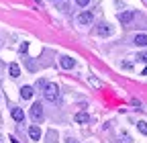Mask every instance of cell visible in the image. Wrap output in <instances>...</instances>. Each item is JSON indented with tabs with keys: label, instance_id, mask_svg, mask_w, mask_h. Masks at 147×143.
Listing matches in <instances>:
<instances>
[{
	"label": "cell",
	"instance_id": "cell-1",
	"mask_svg": "<svg viewBox=\"0 0 147 143\" xmlns=\"http://www.w3.org/2000/svg\"><path fill=\"white\" fill-rule=\"evenodd\" d=\"M43 94H45V100H47V102H57V98H59V88H57V84H53V82L45 84Z\"/></svg>",
	"mask_w": 147,
	"mask_h": 143
},
{
	"label": "cell",
	"instance_id": "cell-2",
	"mask_svg": "<svg viewBox=\"0 0 147 143\" xmlns=\"http://www.w3.org/2000/svg\"><path fill=\"white\" fill-rule=\"evenodd\" d=\"M31 119H33L35 123H39V121L43 119V104H41V102H35V104L31 106Z\"/></svg>",
	"mask_w": 147,
	"mask_h": 143
},
{
	"label": "cell",
	"instance_id": "cell-3",
	"mask_svg": "<svg viewBox=\"0 0 147 143\" xmlns=\"http://www.w3.org/2000/svg\"><path fill=\"white\" fill-rule=\"evenodd\" d=\"M92 21H94V14H92L90 10H84V12H80V14H78V25H82V27L90 25Z\"/></svg>",
	"mask_w": 147,
	"mask_h": 143
},
{
	"label": "cell",
	"instance_id": "cell-4",
	"mask_svg": "<svg viewBox=\"0 0 147 143\" xmlns=\"http://www.w3.org/2000/svg\"><path fill=\"white\" fill-rule=\"evenodd\" d=\"M133 19H135V10H123V12H119V21H121V25L133 23Z\"/></svg>",
	"mask_w": 147,
	"mask_h": 143
},
{
	"label": "cell",
	"instance_id": "cell-5",
	"mask_svg": "<svg viewBox=\"0 0 147 143\" xmlns=\"http://www.w3.org/2000/svg\"><path fill=\"white\" fill-rule=\"evenodd\" d=\"M59 63H61V67H63V69H71L74 65H76V59H71L69 55H63V57L59 59Z\"/></svg>",
	"mask_w": 147,
	"mask_h": 143
},
{
	"label": "cell",
	"instance_id": "cell-6",
	"mask_svg": "<svg viewBox=\"0 0 147 143\" xmlns=\"http://www.w3.org/2000/svg\"><path fill=\"white\" fill-rule=\"evenodd\" d=\"M29 135H31L33 141H39L41 139V129L37 127V125H31V127H29Z\"/></svg>",
	"mask_w": 147,
	"mask_h": 143
},
{
	"label": "cell",
	"instance_id": "cell-7",
	"mask_svg": "<svg viewBox=\"0 0 147 143\" xmlns=\"http://www.w3.org/2000/svg\"><path fill=\"white\" fill-rule=\"evenodd\" d=\"M10 115H12V119H14L16 123H23V121H25V113H23V109H16V106H14V109L10 111Z\"/></svg>",
	"mask_w": 147,
	"mask_h": 143
},
{
	"label": "cell",
	"instance_id": "cell-8",
	"mask_svg": "<svg viewBox=\"0 0 147 143\" xmlns=\"http://www.w3.org/2000/svg\"><path fill=\"white\" fill-rule=\"evenodd\" d=\"M96 33L100 35V37H108V35H110V27H108V23H100L98 29H96Z\"/></svg>",
	"mask_w": 147,
	"mask_h": 143
},
{
	"label": "cell",
	"instance_id": "cell-9",
	"mask_svg": "<svg viewBox=\"0 0 147 143\" xmlns=\"http://www.w3.org/2000/svg\"><path fill=\"white\" fill-rule=\"evenodd\" d=\"M21 96H23L25 100H29V98L33 96V88H31V86H23V88H21Z\"/></svg>",
	"mask_w": 147,
	"mask_h": 143
},
{
	"label": "cell",
	"instance_id": "cell-10",
	"mask_svg": "<svg viewBox=\"0 0 147 143\" xmlns=\"http://www.w3.org/2000/svg\"><path fill=\"white\" fill-rule=\"evenodd\" d=\"M135 45H139V47H145L147 45V35H135Z\"/></svg>",
	"mask_w": 147,
	"mask_h": 143
},
{
	"label": "cell",
	"instance_id": "cell-11",
	"mask_svg": "<svg viewBox=\"0 0 147 143\" xmlns=\"http://www.w3.org/2000/svg\"><path fill=\"white\" fill-rule=\"evenodd\" d=\"M74 119H76V123H88V113H84V111H80V113H76V117H74Z\"/></svg>",
	"mask_w": 147,
	"mask_h": 143
},
{
	"label": "cell",
	"instance_id": "cell-12",
	"mask_svg": "<svg viewBox=\"0 0 147 143\" xmlns=\"http://www.w3.org/2000/svg\"><path fill=\"white\" fill-rule=\"evenodd\" d=\"M8 72H10V76H12V78H18V76H21V67H18L16 63H10Z\"/></svg>",
	"mask_w": 147,
	"mask_h": 143
},
{
	"label": "cell",
	"instance_id": "cell-13",
	"mask_svg": "<svg viewBox=\"0 0 147 143\" xmlns=\"http://www.w3.org/2000/svg\"><path fill=\"white\" fill-rule=\"evenodd\" d=\"M137 129H139V133L147 135V123H145V121H139V123H137Z\"/></svg>",
	"mask_w": 147,
	"mask_h": 143
},
{
	"label": "cell",
	"instance_id": "cell-14",
	"mask_svg": "<svg viewBox=\"0 0 147 143\" xmlns=\"http://www.w3.org/2000/svg\"><path fill=\"white\" fill-rule=\"evenodd\" d=\"M121 143H133V139H131V135H129V133H121Z\"/></svg>",
	"mask_w": 147,
	"mask_h": 143
},
{
	"label": "cell",
	"instance_id": "cell-15",
	"mask_svg": "<svg viewBox=\"0 0 147 143\" xmlns=\"http://www.w3.org/2000/svg\"><path fill=\"white\" fill-rule=\"evenodd\" d=\"M137 61H143V63H147V51H141V53H137Z\"/></svg>",
	"mask_w": 147,
	"mask_h": 143
},
{
	"label": "cell",
	"instance_id": "cell-16",
	"mask_svg": "<svg viewBox=\"0 0 147 143\" xmlns=\"http://www.w3.org/2000/svg\"><path fill=\"white\" fill-rule=\"evenodd\" d=\"M88 2H90V0H76V4H78V6H86Z\"/></svg>",
	"mask_w": 147,
	"mask_h": 143
},
{
	"label": "cell",
	"instance_id": "cell-17",
	"mask_svg": "<svg viewBox=\"0 0 147 143\" xmlns=\"http://www.w3.org/2000/svg\"><path fill=\"white\" fill-rule=\"evenodd\" d=\"M45 84H47V82H43V80H39V82H37V88H45Z\"/></svg>",
	"mask_w": 147,
	"mask_h": 143
},
{
	"label": "cell",
	"instance_id": "cell-18",
	"mask_svg": "<svg viewBox=\"0 0 147 143\" xmlns=\"http://www.w3.org/2000/svg\"><path fill=\"white\" fill-rule=\"evenodd\" d=\"M131 104H133V106H137V109H139V106H141V102H139V100H135V98L131 100Z\"/></svg>",
	"mask_w": 147,
	"mask_h": 143
},
{
	"label": "cell",
	"instance_id": "cell-19",
	"mask_svg": "<svg viewBox=\"0 0 147 143\" xmlns=\"http://www.w3.org/2000/svg\"><path fill=\"white\" fill-rule=\"evenodd\" d=\"M65 143H78V141H76V139H71V137H69V139H65Z\"/></svg>",
	"mask_w": 147,
	"mask_h": 143
},
{
	"label": "cell",
	"instance_id": "cell-20",
	"mask_svg": "<svg viewBox=\"0 0 147 143\" xmlns=\"http://www.w3.org/2000/svg\"><path fill=\"white\" fill-rule=\"evenodd\" d=\"M143 76H147V67H145V69H143Z\"/></svg>",
	"mask_w": 147,
	"mask_h": 143
},
{
	"label": "cell",
	"instance_id": "cell-21",
	"mask_svg": "<svg viewBox=\"0 0 147 143\" xmlns=\"http://www.w3.org/2000/svg\"><path fill=\"white\" fill-rule=\"evenodd\" d=\"M35 2H39V4H41V0H35Z\"/></svg>",
	"mask_w": 147,
	"mask_h": 143
},
{
	"label": "cell",
	"instance_id": "cell-22",
	"mask_svg": "<svg viewBox=\"0 0 147 143\" xmlns=\"http://www.w3.org/2000/svg\"><path fill=\"white\" fill-rule=\"evenodd\" d=\"M0 143H2V135H0Z\"/></svg>",
	"mask_w": 147,
	"mask_h": 143
}]
</instances>
